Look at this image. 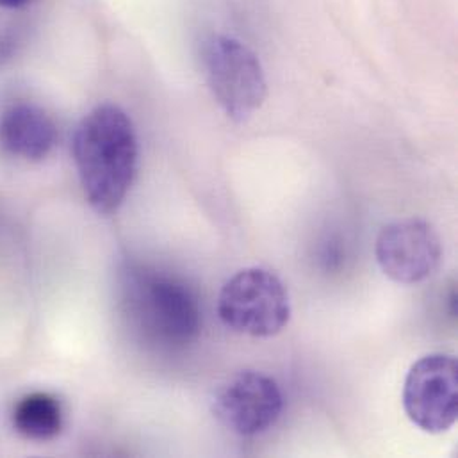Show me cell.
<instances>
[{
  "instance_id": "obj_1",
  "label": "cell",
  "mask_w": 458,
  "mask_h": 458,
  "mask_svg": "<svg viewBox=\"0 0 458 458\" xmlns=\"http://www.w3.org/2000/svg\"><path fill=\"white\" fill-rule=\"evenodd\" d=\"M72 152L89 206L100 215L118 211L138 170V136L129 114L114 104L95 107L77 125Z\"/></svg>"
},
{
  "instance_id": "obj_2",
  "label": "cell",
  "mask_w": 458,
  "mask_h": 458,
  "mask_svg": "<svg viewBox=\"0 0 458 458\" xmlns=\"http://www.w3.org/2000/svg\"><path fill=\"white\" fill-rule=\"evenodd\" d=\"M122 305L138 335L159 350H184L202 328V309L191 287L145 266L123 269Z\"/></svg>"
},
{
  "instance_id": "obj_3",
  "label": "cell",
  "mask_w": 458,
  "mask_h": 458,
  "mask_svg": "<svg viewBox=\"0 0 458 458\" xmlns=\"http://www.w3.org/2000/svg\"><path fill=\"white\" fill-rule=\"evenodd\" d=\"M222 323L250 337H273L291 319V301L284 282L269 269L246 267L224 285L218 298Z\"/></svg>"
},
{
  "instance_id": "obj_4",
  "label": "cell",
  "mask_w": 458,
  "mask_h": 458,
  "mask_svg": "<svg viewBox=\"0 0 458 458\" xmlns=\"http://www.w3.org/2000/svg\"><path fill=\"white\" fill-rule=\"evenodd\" d=\"M209 88L230 120L242 123L260 109L267 86L259 57L239 39L216 34L202 50Z\"/></svg>"
},
{
  "instance_id": "obj_5",
  "label": "cell",
  "mask_w": 458,
  "mask_h": 458,
  "mask_svg": "<svg viewBox=\"0 0 458 458\" xmlns=\"http://www.w3.org/2000/svg\"><path fill=\"white\" fill-rule=\"evenodd\" d=\"M403 409L423 432H448L458 418L457 360L445 353L420 359L405 378Z\"/></svg>"
},
{
  "instance_id": "obj_6",
  "label": "cell",
  "mask_w": 458,
  "mask_h": 458,
  "mask_svg": "<svg viewBox=\"0 0 458 458\" xmlns=\"http://www.w3.org/2000/svg\"><path fill=\"white\" fill-rule=\"evenodd\" d=\"M284 396L278 384L259 371H239L216 389L213 412L237 436L251 437L267 432L282 416Z\"/></svg>"
},
{
  "instance_id": "obj_7",
  "label": "cell",
  "mask_w": 458,
  "mask_h": 458,
  "mask_svg": "<svg viewBox=\"0 0 458 458\" xmlns=\"http://www.w3.org/2000/svg\"><path fill=\"white\" fill-rule=\"evenodd\" d=\"M380 269L403 285L430 278L443 260V242L423 220H402L384 227L375 246Z\"/></svg>"
},
{
  "instance_id": "obj_8",
  "label": "cell",
  "mask_w": 458,
  "mask_h": 458,
  "mask_svg": "<svg viewBox=\"0 0 458 458\" xmlns=\"http://www.w3.org/2000/svg\"><path fill=\"white\" fill-rule=\"evenodd\" d=\"M55 145L52 118L32 104H13L0 114V148L23 161H43Z\"/></svg>"
},
{
  "instance_id": "obj_9",
  "label": "cell",
  "mask_w": 458,
  "mask_h": 458,
  "mask_svg": "<svg viewBox=\"0 0 458 458\" xmlns=\"http://www.w3.org/2000/svg\"><path fill=\"white\" fill-rule=\"evenodd\" d=\"M14 430L29 441H52L63 430L61 402L48 393H30L20 398L11 414Z\"/></svg>"
},
{
  "instance_id": "obj_10",
  "label": "cell",
  "mask_w": 458,
  "mask_h": 458,
  "mask_svg": "<svg viewBox=\"0 0 458 458\" xmlns=\"http://www.w3.org/2000/svg\"><path fill=\"white\" fill-rule=\"evenodd\" d=\"M30 0H0V7L4 9H18L27 5Z\"/></svg>"
}]
</instances>
